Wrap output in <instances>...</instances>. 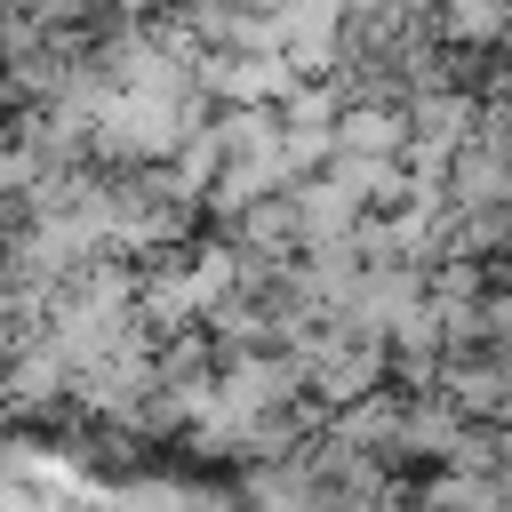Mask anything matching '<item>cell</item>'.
<instances>
[{"label": "cell", "instance_id": "obj_1", "mask_svg": "<svg viewBox=\"0 0 512 512\" xmlns=\"http://www.w3.org/2000/svg\"><path fill=\"white\" fill-rule=\"evenodd\" d=\"M408 152H416V128L400 96H344L336 160H408Z\"/></svg>", "mask_w": 512, "mask_h": 512}, {"label": "cell", "instance_id": "obj_2", "mask_svg": "<svg viewBox=\"0 0 512 512\" xmlns=\"http://www.w3.org/2000/svg\"><path fill=\"white\" fill-rule=\"evenodd\" d=\"M496 488H504V496H512V464H504V472H496Z\"/></svg>", "mask_w": 512, "mask_h": 512}]
</instances>
